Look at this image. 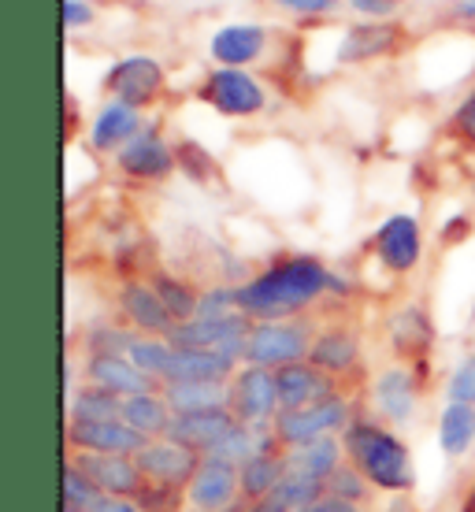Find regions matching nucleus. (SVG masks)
Masks as SVG:
<instances>
[{
	"label": "nucleus",
	"instance_id": "13",
	"mask_svg": "<svg viewBox=\"0 0 475 512\" xmlns=\"http://www.w3.org/2000/svg\"><path fill=\"white\" fill-rule=\"evenodd\" d=\"M309 364L320 368V372H327L331 379H338L342 386H349L360 375V364H364L357 331H353V327H342V323L320 327V331H316V342H312Z\"/></svg>",
	"mask_w": 475,
	"mask_h": 512
},
{
	"label": "nucleus",
	"instance_id": "18",
	"mask_svg": "<svg viewBox=\"0 0 475 512\" xmlns=\"http://www.w3.org/2000/svg\"><path fill=\"white\" fill-rule=\"evenodd\" d=\"M275 375H279V401H283V409H312V405H323L331 397L346 394V386L331 379L327 372H320V368H312L309 360L286 364Z\"/></svg>",
	"mask_w": 475,
	"mask_h": 512
},
{
	"label": "nucleus",
	"instance_id": "20",
	"mask_svg": "<svg viewBox=\"0 0 475 512\" xmlns=\"http://www.w3.org/2000/svg\"><path fill=\"white\" fill-rule=\"evenodd\" d=\"M268 26L260 23H227L219 26L212 41H208V56L216 60L219 67H245L264 60V52H268Z\"/></svg>",
	"mask_w": 475,
	"mask_h": 512
},
{
	"label": "nucleus",
	"instance_id": "25",
	"mask_svg": "<svg viewBox=\"0 0 475 512\" xmlns=\"http://www.w3.org/2000/svg\"><path fill=\"white\" fill-rule=\"evenodd\" d=\"M238 364H231L219 353H205V349H175L171 368H167L164 386L175 383H231Z\"/></svg>",
	"mask_w": 475,
	"mask_h": 512
},
{
	"label": "nucleus",
	"instance_id": "16",
	"mask_svg": "<svg viewBox=\"0 0 475 512\" xmlns=\"http://www.w3.org/2000/svg\"><path fill=\"white\" fill-rule=\"evenodd\" d=\"M405 49V30L401 23H357L349 26L338 41V64H372L383 56H398Z\"/></svg>",
	"mask_w": 475,
	"mask_h": 512
},
{
	"label": "nucleus",
	"instance_id": "27",
	"mask_svg": "<svg viewBox=\"0 0 475 512\" xmlns=\"http://www.w3.org/2000/svg\"><path fill=\"white\" fill-rule=\"evenodd\" d=\"M286 475V453H253L238 468V494L245 501H264L275 494V487Z\"/></svg>",
	"mask_w": 475,
	"mask_h": 512
},
{
	"label": "nucleus",
	"instance_id": "49",
	"mask_svg": "<svg viewBox=\"0 0 475 512\" xmlns=\"http://www.w3.org/2000/svg\"><path fill=\"white\" fill-rule=\"evenodd\" d=\"M453 19H461V23L475 26V0H453Z\"/></svg>",
	"mask_w": 475,
	"mask_h": 512
},
{
	"label": "nucleus",
	"instance_id": "42",
	"mask_svg": "<svg viewBox=\"0 0 475 512\" xmlns=\"http://www.w3.org/2000/svg\"><path fill=\"white\" fill-rule=\"evenodd\" d=\"M238 312V286H212L201 294V308H197V320H223Z\"/></svg>",
	"mask_w": 475,
	"mask_h": 512
},
{
	"label": "nucleus",
	"instance_id": "29",
	"mask_svg": "<svg viewBox=\"0 0 475 512\" xmlns=\"http://www.w3.org/2000/svg\"><path fill=\"white\" fill-rule=\"evenodd\" d=\"M346 464V449H342V435H327V438H316L309 446H297L286 453V468L290 472H305V475H316V479H327L334 468H342Z\"/></svg>",
	"mask_w": 475,
	"mask_h": 512
},
{
	"label": "nucleus",
	"instance_id": "33",
	"mask_svg": "<svg viewBox=\"0 0 475 512\" xmlns=\"http://www.w3.org/2000/svg\"><path fill=\"white\" fill-rule=\"evenodd\" d=\"M327 498V483L316 479V475H305V472H290L286 468L283 483L275 487L271 501H279L286 512H305V509H316L320 501Z\"/></svg>",
	"mask_w": 475,
	"mask_h": 512
},
{
	"label": "nucleus",
	"instance_id": "40",
	"mask_svg": "<svg viewBox=\"0 0 475 512\" xmlns=\"http://www.w3.org/2000/svg\"><path fill=\"white\" fill-rule=\"evenodd\" d=\"M446 138L464 149V153H475V86L461 97V104L450 112L446 119Z\"/></svg>",
	"mask_w": 475,
	"mask_h": 512
},
{
	"label": "nucleus",
	"instance_id": "4",
	"mask_svg": "<svg viewBox=\"0 0 475 512\" xmlns=\"http://www.w3.org/2000/svg\"><path fill=\"white\" fill-rule=\"evenodd\" d=\"M197 101H205L223 119H257L268 108V90L245 67H216L201 78Z\"/></svg>",
	"mask_w": 475,
	"mask_h": 512
},
{
	"label": "nucleus",
	"instance_id": "6",
	"mask_svg": "<svg viewBox=\"0 0 475 512\" xmlns=\"http://www.w3.org/2000/svg\"><path fill=\"white\" fill-rule=\"evenodd\" d=\"M249 331H253V320L245 312H234V316H223V320L175 323V331L167 334V342L175 349H205V353L227 357L231 364H245Z\"/></svg>",
	"mask_w": 475,
	"mask_h": 512
},
{
	"label": "nucleus",
	"instance_id": "39",
	"mask_svg": "<svg viewBox=\"0 0 475 512\" xmlns=\"http://www.w3.org/2000/svg\"><path fill=\"white\" fill-rule=\"evenodd\" d=\"M175 160H179V171L186 175V179H193V182L219 179L216 160H212L205 145H197V141H190V138L175 141Z\"/></svg>",
	"mask_w": 475,
	"mask_h": 512
},
{
	"label": "nucleus",
	"instance_id": "31",
	"mask_svg": "<svg viewBox=\"0 0 475 512\" xmlns=\"http://www.w3.org/2000/svg\"><path fill=\"white\" fill-rule=\"evenodd\" d=\"M123 401L127 397L86 383L67 397V420H123Z\"/></svg>",
	"mask_w": 475,
	"mask_h": 512
},
{
	"label": "nucleus",
	"instance_id": "36",
	"mask_svg": "<svg viewBox=\"0 0 475 512\" xmlns=\"http://www.w3.org/2000/svg\"><path fill=\"white\" fill-rule=\"evenodd\" d=\"M104 501V490L93 483L90 475L64 461V509L71 512H97Z\"/></svg>",
	"mask_w": 475,
	"mask_h": 512
},
{
	"label": "nucleus",
	"instance_id": "1",
	"mask_svg": "<svg viewBox=\"0 0 475 512\" xmlns=\"http://www.w3.org/2000/svg\"><path fill=\"white\" fill-rule=\"evenodd\" d=\"M331 275L334 271L320 256L286 253L260 271L257 279L238 286V312H245L253 323L297 320L323 294H331Z\"/></svg>",
	"mask_w": 475,
	"mask_h": 512
},
{
	"label": "nucleus",
	"instance_id": "10",
	"mask_svg": "<svg viewBox=\"0 0 475 512\" xmlns=\"http://www.w3.org/2000/svg\"><path fill=\"white\" fill-rule=\"evenodd\" d=\"M372 249H375V260L390 275H409V271H416L420 260H424V227H420V219L409 216V212L386 216L379 223V231L372 234Z\"/></svg>",
	"mask_w": 475,
	"mask_h": 512
},
{
	"label": "nucleus",
	"instance_id": "24",
	"mask_svg": "<svg viewBox=\"0 0 475 512\" xmlns=\"http://www.w3.org/2000/svg\"><path fill=\"white\" fill-rule=\"evenodd\" d=\"M234 423H238V420H234V412H231V409L179 412V416L171 420V431H167V438L205 457L208 449L216 446L219 438L227 435V431H231Z\"/></svg>",
	"mask_w": 475,
	"mask_h": 512
},
{
	"label": "nucleus",
	"instance_id": "26",
	"mask_svg": "<svg viewBox=\"0 0 475 512\" xmlns=\"http://www.w3.org/2000/svg\"><path fill=\"white\" fill-rule=\"evenodd\" d=\"M475 446V405L446 401V409L438 416V449L446 461H461Z\"/></svg>",
	"mask_w": 475,
	"mask_h": 512
},
{
	"label": "nucleus",
	"instance_id": "23",
	"mask_svg": "<svg viewBox=\"0 0 475 512\" xmlns=\"http://www.w3.org/2000/svg\"><path fill=\"white\" fill-rule=\"evenodd\" d=\"M238 498H242L238 494V468L212 461V457L201 461V472L193 475V483L186 487V505L197 512H223Z\"/></svg>",
	"mask_w": 475,
	"mask_h": 512
},
{
	"label": "nucleus",
	"instance_id": "15",
	"mask_svg": "<svg viewBox=\"0 0 475 512\" xmlns=\"http://www.w3.org/2000/svg\"><path fill=\"white\" fill-rule=\"evenodd\" d=\"M119 312H123V320L134 334H145V338H167V334L175 331V320H171V312L164 308L160 294L153 290V282L149 279H127L119 286Z\"/></svg>",
	"mask_w": 475,
	"mask_h": 512
},
{
	"label": "nucleus",
	"instance_id": "17",
	"mask_svg": "<svg viewBox=\"0 0 475 512\" xmlns=\"http://www.w3.org/2000/svg\"><path fill=\"white\" fill-rule=\"evenodd\" d=\"M67 461L82 468L104 490V498H138L145 475L138 472L134 457H108V453H67Z\"/></svg>",
	"mask_w": 475,
	"mask_h": 512
},
{
	"label": "nucleus",
	"instance_id": "53",
	"mask_svg": "<svg viewBox=\"0 0 475 512\" xmlns=\"http://www.w3.org/2000/svg\"><path fill=\"white\" fill-rule=\"evenodd\" d=\"M305 512H320V505H316V509H305Z\"/></svg>",
	"mask_w": 475,
	"mask_h": 512
},
{
	"label": "nucleus",
	"instance_id": "14",
	"mask_svg": "<svg viewBox=\"0 0 475 512\" xmlns=\"http://www.w3.org/2000/svg\"><path fill=\"white\" fill-rule=\"evenodd\" d=\"M386 334H390V349L394 357L405 364V368H427L431 360V346H435V323L427 316L424 305H405L401 312L390 316L386 323ZM420 379V375H416Z\"/></svg>",
	"mask_w": 475,
	"mask_h": 512
},
{
	"label": "nucleus",
	"instance_id": "46",
	"mask_svg": "<svg viewBox=\"0 0 475 512\" xmlns=\"http://www.w3.org/2000/svg\"><path fill=\"white\" fill-rule=\"evenodd\" d=\"M93 23V8L86 0H64V26L67 30H78V26Z\"/></svg>",
	"mask_w": 475,
	"mask_h": 512
},
{
	"label": "nucleus",
	"instance_id": "19",
	"mask_svg": "<svg viewBox=\"0 0 475 512\" xmlns=\"http://www.w3.org/2000/svg\"><path fill=\"white\" fill-rule=\"evenodd\" d=\"M416 401H420V379L412 368L394 364L386 372L375 375L372 383V405L379 420L386 423H409L416 416Z\"/></svg>",
	"mask_w": 475,
	"mask_h": 512
},
{
	"label": "nucleus",
	"instance_id": "2",
	"mask_svg": "<svg viewBox=\"0 0 475 512\" xmlns=\"http://www.w3.org/2000/svg\"><path fill=\"white\" fill-rule=\"evenodd\" d=\"M342 449H346V461L379 494H409L416 487V468H412L409 446L386 423L353 416V423L342 431Z\"/></svg>",
	"mask_w": 475,
	"mask_h": 512
},
{
	"label": "nucleus",
	"instance_id": "30",
	"mask_svg": "<svg viewBox=\"0 0 475 512\" xmlns=\"http://www.w3.org/2000/svg\"><path fill=\"white\" fill-rule=\"evenodd\" d=\"M164 397L179 412H205V409H231V383H175L164 386Z\"/></svg>",
	"mask_w": 475,
	"mask_h": 512
},
{
	"label": "nucleus",
	"instance_id": "9",
	"mask_svg": "<svg viewBox=\"0 0 475 512\" xmlns=\"http://www.w3.org/2000/svg\"><path fill=\"white\" fill-rule=\"evenodd\" d=\"M112 164L123 179L130 182H142V186H153V182H167L175 175V145L164 138V130L160 127H145L138 138L123 145L116 156H112Z\"/></svg>",
	"mask_w": 475,
	"mask_h": 512
},
{
	"label": "nucleus",
	"instance_id": "3",
	"mask_svg": "<svg viewBox=\"0 0 475 512\" xmlns=\"http://www.w3.org/2000/svg\"><path fill=\"white\" fill-rule=\"evenodd\" d=\"M312 342H316V323H312L309 316L253 323V331H249V346H245V364H253V368H268V372H279V368H286V364H301V360H309Z\"/></svg>",
	"mask_w": 475,
	"mask_h": 512
},
{
	"label": "nucleus",
	"instance_id": "28",
	"mask_svg": "<svg viewBox=\"0 0 475 512\" xmlns=\"http://www.w3.org/2000/svg\"><path fill=\"white\" fill-rule=\"evenodd\" d=\"M123 420L138 435H145L153 442V438H167L171 420H175V409H171V401L164 394H138L123 401Z\"/></svg>",
	"mask_w": 475,
	"mask_h": 512
},
{
	"label": "nucleus",
	"instance_id": "8",
	"mask_svg": "<svg viewBox=\"0 0 475 512\" xmlns=\"http://www.w3.org/2000/svg\"><path fill=\"white\" fill-rule=\"evenodd\" d=\"M231 412L245 427H271L275 416L283 412L279 401V375L268 368L242 364L231 379Z\"/></svg>",
	"mask_w": 475,
	"mask_h": 512
},
{
	"label": "nucleus",
	"instance_id": "45",
	"mask_svg": "<svg viewBox=\"0 0 475 512\" xmlns=\"http://www.w3.org/2000/svg\"><path fill=\"white\" fill-rule=\"evenodd\" d=\"M349 8L364 19H372V23H386V19H394L401 8V0H349Z\"/></svg>",
	"mask_w": 475,
	"mask_h": 512
},
{
	"label": "nucleus",
	"instance_id": "44",
	"mask_svg": "<svg viewBox=\"0 0 475 512\" xmlns=\"http://www.w3.org/2000/svg\"><path fill=\"white\" fill-rule=\"evenodd\" d=\"M283 12L297 15V19H312V15H331L342 8V0H275Z\"/></svg>",
	"mask_w": 475,
	"mask_h": 512
},
{
	"label": "nucleus",
	"instance_id": "55",
	"mask_svg": "<svg viewBox=\"0 0 475 512\" xmlns=\"http://www.w3.org/2000/svg\"><path fill=\"white\" fill-rule=\"evenodd\" d=\"M64 512H71V509H64Z\"/></svg>",
	"mask_w": 475,
	"mask_h": 512
},
{
	"label": "nucleus",
	"instance_id": "32",
	"mask_svg": "<svg viewBox=\"0 0 475 512\" xmlns=\"http://www.w3.org/2000/svg\"><path fill=\"white\" fill-rule=\"evenodd\" d=\"M149 282H153V290L160 294L164 308L171 312V320H175V323L197 320V308H201V294L193 290L190 282L179 279V275H167V271H153V275H149Z\"/></svg>",
	"mask_w": 475,
	"mask_h": 512
},
{
	"label": "nucleus",
	"instance_id": "22",
	"mask_svg": "<svg viewBox=\"0 0 475 512\" xmlns=\"http://www.w3.org/2000/svg\"><path fill=\"white\" fill-rule=\"evenodd\" d=\"M145 130V119L138 108H130V104L123 101H108L101 104V112L93 116L90 123V134H86V141H90L93 153L101 156H116L123 145H130V141L138 138Z\"/></svg>",
	"mask_w": 475,
	"mask_h": 512
},
{
	"label": "nucleus",
	"instance_id": "7",
	"mask_svg": "<svg viewBox=\"0 0 475 512\" xmlns=\"http://www.w3.org/2000/svg\"><path fill=\"white\" fill-rule=\"evenodd\" d=\"M167 90V75L160 60L153 56H145V52H134V56H123L116 64L108 67V75H104V93L112 97V101H123L130 108H153Z\"/></svg>",
	"mask_w": 475,
	"mask_h": 512
},
{
	"label": "nucleus",
	"instance_id": "54",
	"mask_svg": "<svg viewBox=\"0 0 475 512\" xmlns=\"http://www.w3.org/2000/svg\"><path fill=\"white\" fill-rule=\"evenodd\" d=\"M186 512H197V509H186Z\"/></svg>",
	"mask_w": 475,
	"mask_h": 512
},
{
	"label": "nucleus",
	"instance_id": "41",
	"mask_svg": "<svg viewBox=\"0 0 475 512\" xmlns=\"http://www.w3.org/2000/svg\"><path fill=\"white\" fill-rule=\"evenodd\" d=\"M138 509L142 512H186V490L175 487H156V483H145L142 494H138Z\"/></svg>",
	"mask_w": 475,
	"mask_h": 512
},
{
	"label": "nucleus",
	"instance_id": "11",
	"mask_svg": "<svg viewBox=\"0 0 475 512\" xmlns=\"http://www.w3.org/2000/svg\"><path fill=\"white\" fill-rule=\"evenodd\" d=\"M67 453H108V457H134L149 438L138 435L127 420H67Z\"/></svg>",
	"mask_w": 475,
	"mask_h": 512
},
{
	"label": "nucleus",
	"instance_id": "38",
	"mask_svg": "<svg viewBox=\"0 0 475 512\" xmlns=\"http://www.w3.org/2000/svg\"><path fill=\"white\" fill-rule=\"evenodd\" d=\"M134 338H138L134 331L112 327V323L90 327V331H86V357H127L130 346H134Z\"/></svg>",
	"mask_w": 475,
	"mask_h": 512
},
{
	"label": "nucleus",
	"instance_id": "37",
	"mask_svg": "<svg viewBox=\"0 0 475 512\" xmlns=\"http://www.w3.org/2000/svg\"><path fill=\"white\" fill-rule=\"evenodd\" d=\"M253 453H257V427L234 423L231 431L219 438V442L208 449L205 457H212V461H223V464H234V468H242V464L249 461Z\"/></svg>",
	"mask_w": 475,
	"mask_h": 512
},
{
	"label": "nucleus",
	"instance_id": "34",
	"mask_svg": "<svg viewBox=\"0 0 475 512\" xmlns=\"http://www.w3.org/2000/svg\"><path fill=\"white\" fill-rule=\"evenodd\" d=\"M323 483H327V498L349 501V505H360V509H368V505H372V498L379 494V490H375L372 483H368V479H364V475H360L349 461L342 464V468H334Z\"/></svg>",
	"mask_w": 475,
	"mask_h": 512
},
{
	"label": "nucleus",
	"instance_id": "5",
	"mask_svg": "<svg viewBox=\"0 0 475 512\" xmlns=\"http://www.w3.org/2000/svg\"><path fill=\"white\" fill-rule=\"evenodd\" d=\"M353 405H349L346 394L331 397V401H323V405H312V409H283L275 416V438H279V446L290 453L297 446H309L316 438H327V435H342L349 423H353Z\"/></svg>",
	"mask_w": 475,
	"mask_h": 512
},
{
	"label": "nucleus",
	"instance_id": "35",
	"mask_svg": "<svg viewBox=\"0 0 475 512\" xmlns=\"http://www.w3.org/2000/svg\"><path fill=\"white\" fill-rule=\"evenodd\" d=\"M127 357L134 360L149 379H156V383L164 386L167 368H171V357H175V346H171L167 338H145V334H138Z\"/></svg>",
	"mask_w": 475,
	"mask_h": 512
},
{
	"label": "nucleus",
	"instance_id": "12",
	"mask_svg": "<svg viewBox=\"0 0 475 512\" xmlns=\"http://www.w3.org/2000/svg\"><path fill=\"white\" fill-rule=\"evenodd\" d=\"M201 453L171 442V438H153L145 442V449L134 453V464L138 472L145 475V483H156V487H175L186 490L193 483V475L201 472Z\"/></svg>",
	"mask_w": 475,
	"mask_h": 512
},
{
	"label": "nucleus",
	"instance_id": "21",
	"mask_svg": "<svg viewBox=\"0 0 475 512\" xmlns=\"http://www.w3.org/2000/svg\"><path fill=\"white\" fill-rule=\"evenodd\" d=\"M82 379L90 386L112 390L119 397L164 394V386L156 383V379H149L130 357H86L82 360Z\"/></svg>",
	"mask_w": 475,
	"mask_h": 512
},
{
	"label": "nucleus",
	"instance_id": "50",
	"mask_svg": "<svg viewBox=\"0 0 475 512\" xmlns=\"http://www.w3.org/2000/svg\"><path fill=\"white\" fill-rule=\"evenodd\" d=\"M320 512H364V509H360V505H349V501H338V498H323Z\"/></svg>",
	"mask_w": 475,
	"mask_h": 512
},
{
	"label": "nucleus",
	"instance_id": "52",
	"mask_svg": "<svg viewBox=\"0 0 475 512\" xmlns=\"http://www.w3.org/2000/svg\"><path fill=\"white\" fill-rule=\"evenodd\" d=\"M457 512H475V479H472V487L464 490V498H461V509Z\"/></svg>",
	"mask_w": 475,
	"mask_h": 512
},
{
	"label": "nucleus",
	"instance_id": "48",
	"mask_svg": "<svg viewBox=\"0 0 475 512\" xmlns=\"http://www.w3.org/2000/svg\"><path fill=\"white\" fill-rule=\"evenodd\" d=\"M97 512H142V509H138V501L130 498H104Z\"/></svg>",
	"mask_w": 475,
	"mask_h": 512
},
{
	"label": "nucleus",
	"instance_id": "47",
	"mask_svg": "<svg viewBox=\"0 0 475 512\" xmlns=\"http://www.w3.org/2000/svg\"><path fill=\"white\" fill-rule=\"evenodd\" d=\"M464 231H468V219H453L450 227H442V245H457L464 238Z\"/></svg>",
	"mask_w": 475,
	"mask_h": 512
},
{
	"label": "nucleus",
	"instance_id": "43",
	"mask_svg": "<svg viewBox=\"0 0 475 512\" xmlns=\"http://www.w3.org/2000/svg\"><path fill=\"white\" fill-rule=\"evenodd\" d=\"M446 397L461 405H475V353L453 368V375L446 379Z\"/></svg>",
	"mask_w": 475,
	"mask_h": 512
},
{
	"label": "nucleus",
	"instance_id": "51",
	"mask_svg": "<svg viewBox=\"0 0 475 512\" xmlns=\"http://www.w3.org/2000/svg\"><path fill=\"white\" fill-rule=\"evenodd\" d=\"M249 512H286V509L279 505V501L264 498V501H253V505H249Z\"/></svg>",
	"mask_w": 475,
	"mask_h": 512
}]
</instances>
